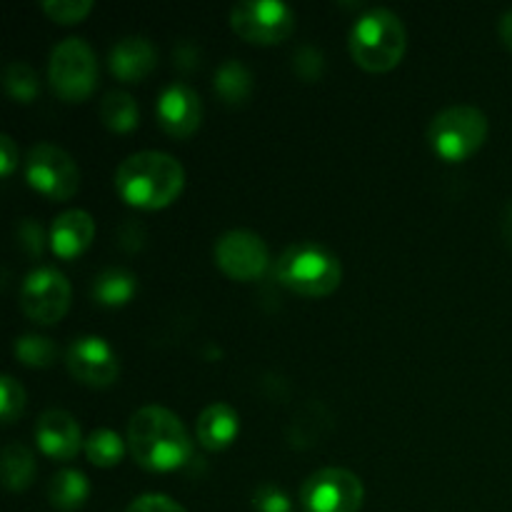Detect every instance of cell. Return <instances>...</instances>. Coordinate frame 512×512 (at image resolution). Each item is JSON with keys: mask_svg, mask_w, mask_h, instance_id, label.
<instances>
[{"mask_svg": "<svg viewBox=\"0 0 512 512\" xmlns=\"http://www.w3.org/2000/svg\"><path fill=\"white\" fill-rule=\"evenodd\" d=\"M185 185L180 160L160 150H140L128 155L115 170V188L125 203L143 210H158L173 203Z\"/></svg>", "mask_w": 512, "mask_h": 512, "instance_id": "obj_2", "label": "cell"}, {"mask_svg": "<svg viewBox=\"0 0 512 512\" xmlns=\"http://www.w3.org/2000/svg\"><path fill=\"white\" fill-rule=\"evenodd\" d=\"M108 63L115 78L128 80V83H140L158 65V53H155L153 43L148 38H143V35H128V38H120L113 45Z\"/></svg>", "mask_w": 512, "mask_h": 512, "instance_id": "obj_15", "label": "cell"}, {"mask_svg": "<svg viewBox=\"0 0 512 512\" xmlns=\"http://www.w3.org/2000/svg\"><path fill=\"white\" fill-rule=\"evenodd\" d=\"M43 10L55 23H78L93 10V0H43Z\"/></svg>", "mask_w": 512, "mask_h": 512, "instance_id": "obj_27", "label": "cell"}, {"mask_svg": "<svg viewBox=\"0 0 512 512\" xmlns=\"http://www.w3.org/2000/svg\"><path fill=\"white\" fill-rule=\"evenodd\" d=\"M158 113L160 128L173 138H188L203 123V103L200 95L185 83H170L163 93L158 95Z\"/></svg>", "mask_w": 512, "mask_h": 512, "instance_id": "obj_13", "label": "cell"}, {"mask_svg": "<svg viewBox=\"0 0 512 512\" xmlns=\"http://www.w3.org/2000/svg\"><path fill=\"white\" fill-rule=\"evenodd\" d=\"M275 278L293 293L305 298H325L335 293L343 280V265L318 243H295L280 253Z\"/></svg>", "mask_w": 512, "mask_h": 512, "instance_id": "obj_4", "label": "cell"}, {"mask_svg": "<svg viewBox=\"0 0 512 512\" xmlns=\"http://www.w3.org/2000/svg\"><path fill=\"white\" fill-rule=\"evenodd\" d=\"M488 138V118L475 105H448L428 125L430 148L443 160H465Z\"/></svg>", "mask_w": 512, "mask_h": 512, "instance_id": "obj_5", "label": "cell"}, {"mask_svg": "<svg viewBox=\"0 0 512 512\" xmlns=\"http://www.w3.org/2000/svg\"><path fill=\"white\" fill-rule=\"evenodd\" d=\"M25 408V390L13 375H3L0 378V413H3V423H15Z\"/></svg>", "mask_w": 512, "mask_h": 512, "instance_id": "obj_26", "label": "cell"}, {"mask_svg": "<svg viewBox=\"0 0 512 512\" xmlns=\"http://www.w3.org/2000/svg\"><path fill=\"white\" fill-rule=\"evenodd\" d=\"M408 33L393 10L370 8L355 20L350 30V53L360 68L385 73L403 60Z\"/></svg>", "mask_w": 512, "mask_h": 512, "instance_id": "obj_3", "label": "cell"}, {"mask_svg": "<svg viewBox=\"0 0 512 512\" xmlns=\"http://www.w3.org/2000/svg\"><path fill=\"white\" fill-rule=\"evenodd\" d=\"M83 448L90 463L98 465V468H113V465L120 463V458H123L125 453L123 440H120V435L113 433L110 428L93 430V433L88 435V440H85Z\"/></svg>", "mask_w": 512, "mask_h": 512, "instance_id": "obj_23", "label": "cell"}, {"mask_svg": "<svg viewBox=\"0 0 512 512\" xmlns=\"http://www.w3.org/2000/svg\"><path fill=\"white\" fill-rule=\"evenodd\" d=\"M35 440L53 460H73L80 445H85L78 420L60 408H50L40 415L35 423Z\"/></svg>", "mask_w": 512, "mask_h": 512, "instance_id": "obj_14", "label": "cell"}, {"mask_svg": "<svg viewBox=\"0 0 512 512\" xmlns=\"http://www.w3.org/2000/svg\"><path fill=\"white\" fill-rule=\"evenodd\" d=\"M35 480V458L23 443H8L3 448V485L13 493H23Z\"/></svg>", "mask_w": 512, "mask_h": 512, "instance_id": "obj_21", "label": "cell"}, {"mask_svg": "<svg viewBox=\"0 0 512 512\" xmlns=\"http://www.w3.org/2000/svg\"><path fill=\"white\" fill-rule=\"evenodd\" d=\"M25 178L53 200H70L80 188V170L68 150L53 143H38L25 158Z\"/></svg>", "mask_w": 512, "mask_h": 512, "instance_id": "obj_8", "label": "cell"}, {"mask_svg": "<svg viewBox=\"0 0 512 512\" xmlns=\"http://www.w3.org/2000/svg\"><path fill=\"white\" fill-rule=\"evenodd\" d=\"M240 418L228 403H213L200 413L198 418V440L205 450H225L238 438Z\"/></svg>", "mask_w": 512, "mask_h": 512, "instance_id": "obj_17", "label": "cell"}, {"mask_svg": "<svg viewBox=\"0 0 512 512\" xmlns=\"http://www.w3.org/2000/svg\"><path fill=\"white\" fill-rule=\"evenodd\" d=\"M128 448L135 463L153 473H168L188 463L193 443L183 420L168 408L145 405L128 423Z\"/></svg>", "mask_w": 512, "mask_h": 512, "instance_id": "obj_1", "label": "cell"}, {"mask_svg": "<svg viewBox=\"0 0 512 512\" xmlns=\"http://www.w3.org/2000/svg\"><path fill=\"white\" fill-rule=\"evenodd\" d=\"M268 260V245L253 230H228L215 243V263L233 280H255L265 273Z\"/></svg>", "mask_w": 512, "mask_h": 512, "instance_id": "obj_11", "label": "cell"}, {"mask_svg": "<svg viewBox=\"0 0 512 512\" xmlns=\"http://www.w3.org/2000/svg\"><path fill=\"white\" fill-rule=\"evenodd\" d=\"M125 512H188V510H185L183 505L175 503L173 498H168V495L148 493L135 498L133 503L125 508Z\"/></svg>", "mask_w": 512, "mask_h": 512, "instance_id": "obj_30", "label": "cell"}, {"mask_svg": "<svg viewBox=\"0 0 512 512\" xmlns=\"http://www.w3.org/2000/svg\"><path fill=\"white\" fill-rule=\"evenodd\" d=\"M503 235L508 240V245L512 248V200L505 205V213H503Z\"/></svg>", "mask_w": 512, "mask_h": 512, "instance_id": "obj_35", "label": "cell"}, {"mask_svg": "<svg viewBox=\"0 0 512 512\" xmlns=\"http://www.w3.org/2000/svg\"><path fill=\"white\" fill-rule=\"evenodd\" d=\"M88 495H90L88 478H85L80 470H73V468L58 470L48 483L50 505L60 512H73L83 508Z\"/></svg>", "mask_w": 512, "mask_h": 512, "instance_id": "obj_18", "label": "cell"}, {"mask_svg": "<svg viewBox=\"0 0 512 512\" xmlns=\"http://www.w3.org/2000/svg\"><path fill=\"white\" fill-rule=\"evenodd\" d=\"M13 353L28 368H50L58 360V345L45 335H20L13 345Z\"/></svg>", "mask_w": 512, "mask_h": 512, "instance_id": "obj_24", "label": "cell"}, {"mask_svg": "<svg viewBox=\"0 0 512 512\" xmlns=\"http://www.w3.org/2000/svg\"><path fill=\"white\" fill-rule=\"evenodd\" d=\"M15 243L28 258H38L43 253V228L33 218H20L15 223Z\"/></svg>", "mask_w": 512, "mask_h": 512, "instance_id": "obj_29", "label": "cell"}, {"mask_svg": "<svg viewBox=\"0 0 512 512\" xmlns=\"http://www.w3.org/2000/svg\"><path fill=\"white\" fill-rule=\"evenodd\" d=\"M498 28H500V38H503V43L512 50V8L508 10V13H503Z\"/></svg>", "mask_w": 512, "mask_h": 512, "instance_id": "obj_34", "label": "cell"}, {"mask_svg": "<svg viewBox=\"0 0 512 512\" xmlns=\"http://www.w3.org/2000/svg\"><path fill=\"white\" fill-rule=\"evenodd\" d=\"M3 85L10 98H15L18 103H30V100H35V95L40 90L38 75H35V70L25 60H10L5 65Z\"/></svg>", "mask_w": 512, "mask_h": 512, "instance_id": "obj_25", "label": "cell"}, {"mask_svg": "<svg viewBox=\"0 0 512 512\" xmlns=\"http://www.w3.org/2000/svg\"><path fill=\"white\" fill-rule=\"evenodd\" d=\"M70 375L90 388H108L118 380L120 363L115 350L98 335H80L65 353Z\"/></svg>", "mask_w": 512, "mask_h": 512, "instance_id": "obj_12", "label": "cell"}, {"mask_svg": "<svg viewBox=\"0 0 512 512\" xmlns=\"http://www.w3.org/2000/svg\"><path fill=\"white\" fill-rule=\"evenodd\" d=\"M295 70L298 75H303L305 80H315L320 73H323V55L318 53L315 48L305 45L295 53Z\"/></svg>", "mask_w": 512, "mask_h": 512, "instance_id": "obj_31", "label": "cell"}, {"mask_svg": "<svg viewBox=\"0 0 512 512\" xmlns=\"http://www.w3.org/2000/svg\"><path fill=\"white\" fill-rule=\"evenodd\" d=\"M253 508L255 512H293V503L278 485L263 483L255 488Z\"/></svg>", "mask_w": 512, "mask_h": 512, "instance_id": "obj_28", "label": "cell"}, {"mask_svg": "<svg viewBox=\"0 0 512 512\" xmlns=\"http://www.w3.org/2000/svg\"><path fill=\"white\" fill-rule=\"evenodd\" d=\"M135 290H138V280L125 268H105L93 280L95 303L108 305V308H120L133 300Z\"/></svg>", "mask_w": 512, "mask_h": 512, "instance_id": "obj_19", "label": "cell"}, {"mask_svg": "<svg viewBox=\"0 0 512 512\" xmlns=\"http://www.w3.org/2000/svg\"><path fill=\"white\" fill-rule=\"evenodd\" d=\"M215 93L228 105H243L253 93V73L240 60H225L215 70Z\"/></svg>", "mask_w": 512, "mask_h": 512, "instance_id": "obj_20", "label": "cell"}, {"mask_svg": "<svg viewBox=\"0 0 512 512\" xmlns=\"http://www.w3.org/2000/svg\"><path fill=\"white\" fill-rule=\"evenodd\" d=\"M118 235H120V245H123L125 250H130V253H133V250H138V248H143L145 228L138 223V220H133V218L125 220V223L120 225Z\"/></svg>", "mask_w": 512, "mask_h": 512, "instance_id": "obj_32", "label": "cell"}, {"mask_svg": "<svg viewBox=\"0 0 512 512\" xmlns=\"http://www.w3.org/2000/svg\"><path fill=\"white\" fill-rule=\"evenodd\" d=\"M100 120L115 133H128L138 125V103L125 90H108L100 100Z\"/></svg>", "mask_w": 512, "mask_h": 512, "instance_id": "obj_22", "label": "cell"}, {"mask_svg": "<svg viewBox=\"0 0 512 512\" xmlns=\"http://www.w3.org/2000/svg\"><path fill=\"white\" fill-rule=\"evenodd\" d=\"M20 160V153H18V145H15V140L10 138V135H0V173L3 175H10L13 173V168L18 165Z\"/></svg>", "mask_w": 512, "mask_h": 512, "instance_id": "obj_33", "label": "cell"}, {"mask_svg": "<svg viewBox=\"0 0 512 512\" xmlns=\"http://www.w3.org/2000/svg\"><path fill=\"white\" fill-rule=\"evenodd\" d=\"M363 500V480L345 468L315 470L300 488L305 512H358Z\"/></svg>", "mask_w": 512, "mask_h": 512, "instance_id": "obj_7", "label": "cell"}, {"mask_svg": "<svg viewBox=\"0 0 512 512\" xmlns=\"http://www.w3.org/2000/svg\"><path fill=\"white\" fill-rule=\"evenodd\" d=\"M70 283L58 268H38L25 278L20 288V308L30 320L40 325H53L68 313Z\"/></svg>", "mask_w": 512, "mask_h": 512, "instance_id": "obj_10", "label": "cell"}, {"mask_svg": "<svg viewBox=\"0 0 512 512\" xmlns=\"http://www.w3.org/2000/svg\"><path fill=\"white\" fill-rule=\"evenodd\" d=\"M95 238V220L85 210H65L53 220L50 228V248L58 258H78L90 248Z\"/></svg>", "mask_w": 512, "mask_h": 512, "instance_id": "obj_16", "label": "cell"}, {"mask_svg": "<svg viewBox=\"0 0 512 512\" xmlns=\"http://www.w3.org/2000/svg\"><path fill=\"white\" fill-rule=\"evenodd\" d=\"M48 78L60 98L83 100L93 93L98 80V60L83 38H65L50 53Z\"/></svg>", "mask_w": 512, "mask_h": 512, "instance_id": "obj_6", "label": "cell"}, {"mask_svg": "<svg viewBox=\"0 0 512 512\" xmlns=\"http://www.w3.org/2000/svg\"><path fill=\"white\" fill-rule=\"evenodd\" d=\"M230 25L248 43H283L295 28V15L280 0H243L230 10Z\"/></svg>", "mask_w": 512, "mask_h": 512, "instance_id": "obj_9", "label": "cell"}]
</instances>
